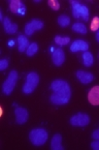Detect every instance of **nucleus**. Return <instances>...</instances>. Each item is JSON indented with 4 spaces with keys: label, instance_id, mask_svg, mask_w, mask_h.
<instances>
[{
    "label": "nucleus",
    "instance_id": "nucleus-4",
    "mask_svg": "<svg viewBox=\"0 0 99 150\" xmlns=\"http://www.w3.org/2000/svg\"><path fill=\"white\" fill-rule=\"evenodd\" d=\"M17 81H18V73L15 71H11L9 73L7 79L5 80V82L2 85V91L4 94L9 95L13 90L15 89V84H17Z\"/></svg>",
    "mask_w": 99,
    "mask_h": 150
},
{
    "label": "nucleus",
    "instance_id": "nucleus-8",
    "mask_svg": "<svg viewBox=\"0 0 99 150\" xmlns=\"http://www.w3.org/2000/svg\"><path fill=\"white\" fill-rule=\"evenodd\" d=\"M89 50V44L83 40H77L71 44L70 51L71 52H79V51H88Z\"/></svg>",
    "mask_w": 99,
    "mask_h": 150
},
{
    "label": "nucleus",
    "instance_id": "nucleus-25",
    "mask_svg": "<svg viewBox=\"0 0 99 150\" xmlns=\"http://www.w3.org/2000/svg\"><path fill=\"white\" fill-rule=\"evenodd\" d=\"M48 3V5H50V7H51L53 11H58V9L60 8V4H59V2H58L57 0H50Z\"/></svg>",
    "mask_w": 99,
    "mask_h": 150
},
{
    "label": "nucleus",
    "instance_id": "nucleus-28",
    "mask_svg": "<svg viewBox=\"0 0 99 150\" xmlns=\"http://www.w3.org/2000/svg\"><path fill=\"white\" fill-rule=\"evenodd\" d=\"M92 138L94 140H99V128H98V129H96V130H94V132H93Z\"/></svg>",
    "mask_w": 99,
    "mask_h": 150
},
{
    "label": "nucleus",
    "instance_id": "nucleus-23",
    "mask_svg": "<svg viewBox=\"0 0 99 150\" xmlns=\"http://www.w3.org/2000/svg\"><path fill=\"white\" fill-rule=\"evenodd\" d=\"M90 28H91V30L95 31V32H97V31L99 30V18L98 17H94V18H93V20L91 21Z\"/></svg>",
    "mask_w": 99,
    "mask_h": 150
},
{
    "label": "nucleus",
    "instance_id": "nucleus-3",
    "mask_svg": "<svg viewBox=\"0 0 99 150\" xmlns=\"http://www.w3.org/2000/svg\"><path fill=\"white\" fill-rule=\"evenodd\" d=\"M38 83H39V76L36 73H29L26 78V83L24 84L23 87V92L29 94V93L33 92V90L37 87Z\"/></svg>",
    "mask_w": 99,
    "mask_h": 150
},
{
    "label": "nucleus",
    "instance_id": "nucleus-7",
    "mask_svg": "<svg viewBox=\"0 0 99 150\" xmlns=\"http://www.w3.org/2000/svg\"><path fill=\"white\" fill-rule=\"evenodd\" d=\"M15 121L18 124H24L27 122L29 118V113L27 109L23 107H17L15 109Z\"/></svg>",
    "mask_w": 99,
    "mask_h": 150
},
{
    "label": "nucleus",
    "instance_id": "nucleus-10",
    "mask_svg": "<svg viewBox=\"0 0 99 150\" xmlns=\"http://www.w3.org/2000/svg\"><path fill=\"white\" fill-rule=\"evenodd\" d=\"M77 78L79 79V81L83 84H89L91 82L94 80V76L91 73H88V71H77V74H75Z\"/></svg>",
    "mask_w": 99,
    "mask_h": 150
},
{
    "label": "nucleus",
    "instance_id": "nucleus-24",
    "mask_svg": "<svg viewBox=\"0 0 99 150\" xmlns=\"http://www.w3.org/2000/svg\"><path fill=\"white\" fill-rule=\"evenodd\" d=\"M81 18L84 19L85 21L89 20V9L86 5H81Z\"/></svg>",
    "mask_w": 99,
    "mask_h": 150
},
{
    "label": "nucleus",
    "instance_id": "nucleus-6",
    "mask_svg": "<svg viewBox=\"0 0 99 150\" xmlns=\"http://www.w3.org/2000/svg\"><path fill=\"white\" fill-rule=\"evenodd\" d=\"M42 28H44V22L40 20H37V19H34V20L27 23L24 30L27 35H32L35 31L40 30V29H42Z\"/></svg>",
    "mask_w": 99,
    "mask_h": 150
},
{
    "label": "nucleus",
    "instance_id": "nucleus-20",
    "mask_svg": "<svg viewBox=\"0 0 99 150\" xmlns=\"http://www.w3.org/2000/svg\"><path fill=\"white\" fill-rule=\"evenodd\" d=\"M58 24L61 27H67L70 24V18L66 15H61L58 17Z\"/></svg>",
    "mask_w": 99,
    "mask_h": 150
},
{
    "label": "nucleus",
    "instance_id": "nucleus-19",
    "mask_svg": "<svg viewBox=\"0 0 99 150\" xmlns=\"http://www.w3.org/2000/svg\"><path fill=\"white\" fill-rule=\"evenodd\" d=\"M72 30L75 31V32H79V33H81V34H86L87 32H88V29H87V27L85 26L83 23H74V24L72 25Z\"/></svg>",
    "mask_w": 99,
    "mask_h": 150
},
{
    "label": "nucleus",
    "instance_id": "nucleus-27",
    "mask_svg": "<svg viewBox=\"0 0 99 150\" xmlns=\"http://www.w3.org/2000/svg\"><path fill=\"white\" fill-rule=\"evenodd\" d=\"M91 148H93L94 150H99V140H94L91 143Z\"/></svg>",
    "mask_w": 99,
    "mask_h": 150
},
{
    "label": "nucleus",
    "instance_id": "nucleus-31",
    "mask_svg": "<svg viewBox=\"0 0 99 150\" xmlns=\"http://www.w3.org/2000/svg\"><path fill=\"white\" fill-rule=\"evenodd\" d=\"M8 45H9V46H11V47H13V45H15V42H13V40H9Z\"/></svg>",
    "mask_w": 99,
    "mask_h": 150
},
{
    "label": "nucleus",
    "instance_id": "nucleus-14",
    "mask_svg": "<svg viewBox=\"0 0 99 150\" xmlns=\"http://www.w3.org/2000/svg\"><path fill=\"white\" fill-rule=\"evenodd\" d=\"M51 149L52 150H63V146H62V136L60 134H56L54 137L52 138L51 141Z\"/></svg>",
    "mask_w": 99,
    "mask_h": 150
},
{
    "label": "nucleus",
    "instance_id": "nucleus-26",
    "mask_svg": "<svg viewBox=\"0 0 99 150\" xmlns=\"http://www.w3.org/2000/svg\"><path fill=\"white\" fill-rule=\"evenodd\" d=\"M8 66V60L7 59H2L0 61V71H4Z\"/></svg>",
    "mask_w": 99,
    "mask_h": 150
},
{
    "label": "nucleus",
    "instance_id": "nucleus-11",
    "mask_svg": "<svg viewBox=\"0 0 99 150\" xmlns=\"http://www.w3.org/2000/svg\"><path fill=\"white\" fill-rule=\"evenodd\" d=\"M89 103L93 106H99V86H94L91 88L88 94Z\"/></svg>",
    "mask_w": 99,
    "mask_h": 150
},
{
    "label": "nucleus",
    "instance_id": "nucleus-21",
    "mask_svg": "<svg viewBox=\"0 0 99 150\" xmlns=\"http://www.w3.org/2000/svg\"><path fill=\"white\" fill-rule=\"evenodd\" d=\"M37 51H38L37 44H36V42H32V44H30V46L28 47V49H27L26 54L28 56H33L37 53Z\"/></svg>",
    "mask_w": 99,
    "mask_h": 150
},
{
    "label": "nucleus",
    "instance_id": "nucleus-16",
    "mask_svg": "<svg viewBox=\"0 0 99 150\" xmlns=\"http://www.w3.org/2000/svg\"><path fill=\"white\" fill-rule=\"evenodd\" d=\"M93 62H94V57H93L92 54L89 51L84 52V54H83V63H84V65L91 66Z\"/></svg>",
    "mask_w": 99,
    "mask_h": 150
},
{
    "label": "nucleus",
    "instance_id": "nucleus-29",
    "mask_svg": "<svg viewBox=\"0 0 99 150\" xmlns=\"http://www.w3.org/2000/svg\"><path fill=\"white\" fill-rule=\"evenodd\" d=\"M18 13H20V15H25V13H26V7H25L24 4H23L22 6H21V8L19 9Z\"/></svg>",
    "mask_w": 99,
    "mask_h": 150
},
{
    "label": "nucleus",
    "instance_id": "nucleus-1",
    "mask_svg": "<svg viewBox=\"0 0 99 150\" xmlns=\"http://www.w3.org/2000/svg\"><path fill=\"white\" fill-rule=\"evenodd\" d=\"M48 138V132L44 128H35L32 129L29 134L30 142L35 146H41L46 142Z\"/></svg>",
    "mask_w": 99,
    "mask_h": 150
},
{
    "label": "nucleus",
    "instance_id": "nucleus-9",
    "mask_svg": "<svg viewBox=\"0 0 99 150\" xmlns=\"http://www.w3.org/2000/svg\"><path fill=\"white\" fill-rule=\"evenodd\" d=\"M52 60H53V63L55 65H62L65 61V54H64L63 50L62 49H56L53 52V55H52Z\"/></svg>",
    "mask_w": 99,
    "mask_h": 150
},
{
    "label": "nucleus",
    "instance_id": "nucleus-18",
    "mask_svg": "<svg viewBox=\"0 0 99 150\" xmlns=\"http://www.w3.org/2000/svg\"><path fill=\"white\" fill-rule=\"evenodd\" d=\"M22 5H23V3L21 2L20 0H11V2H9V8H11V13H18L19 9L21 8Z\"/></svg>",
    "mask_w": 99,
    "mask_h": 150
},
{
    "label": "nucleus",
    "instance_id": "nucleus-22",
    "mask_svg": "<svg viewBox=\"0 0 99 150\" xmlns=\"http://www.w3.org/2000/svg\"><path fill=\"white\" fill-rule=\"evenodd\" d=\"M69 42H70V38H68V36H65V38H63V36H56L55 38V42L60 45V46L67 45Z\"/></svg>",
    "mask_w": 99,
    "mask_h": 150
},
{
    "label": "nucleus",
    "instance_id": "nucleus-30",
    "mask_svg": "<svg viewBox=\"0 0 99 150\" xmlns=\"http://www.w3.org/2000/svg\"><path fill=\"white\" fill-rule=\"evenodd\" d=\"M96 40H97V42H99V30L96 32Z\"/></svg>",
    "mask_w": 99,
    "mask_h": 150
},
{
    "label": "nucleus",
    "instance_id": "nucleus-17",
    "mask_svg": "<svg viewBox=\"0 0 99 150\" xmlns=\"http://www.w3.org/2000/svg\"><path fill=\"white\" fill-rule=\"evenodd\" d=\"M72 4V13L75 19H81V4L77 1H70Z\"/></svg>",
    "mask_w": 99,
    "mask_h": 150
},
{
    "label": "nucleus",
    "instance_id": "nucleus-5",
    "mask_svg": "<svg viewBox=\"0 0 99 150\" xmlns=\"http://www.w3.org/2000/svg\"><path fill=\"white\" fill-rule=\"evenodd\" d=\"M69 122L73 126L84 127V126H87L90 123V117H89L88 114H85V113H77L70 118Z\"/></svg>",
    "mask_w": 99,
    "mask_h": 150
},
{
    "label": "nucleus",
    "instance_id": "nucleus-12",
    "mask_svg": "<svg viewBox=\"0 0 99 150\" xmlns=\"http://www.w3.org/2000/svg\"><path fill=\"white\" fill-rule=\"evenodd\" d=\"M50 100H51L54 105L60 106V105L67 104V103L69 102V98H67V97L63 96V95H61V94H58V93L54 92L53 94L50 96Z\"/></svg>",
    "mask_w": 99,
    "mask_h": 150
},
{
    "label": "nucleus",
    "instance_id": "nucleus-13",
    "mask_svg": "<svg viewBox=\"0 0 99 150\" xmlns=\"http://www.w3.org/2000/svg\"><path fill=\"white\" fill-rule=\"evenodd\" d=\"M3 27H4V30L6 33L9 34H13L18 31V25L13 23L8 18H4L3 20Z\"/></svg>",
    "mask_w": 99,
    "mask_h": 150
},
{
    "label": "nucleus",
    "instance_id": "nucleus-15",
    "mask_svg": "<svg viewBox=\"0 0 99 150\" xmlns=\"http://www.w3.org/2000/svg\"><path fill=\"white\" fill-rule=\"evenodd\" d=\"M30 46L29 44V40L28 38H26L25 35H20L18 38V48H19V51L20 52H25L27 51V49L28 47Z\"/></svg>",
    "mask_w": 99,
    "mask_h": 150
},
{
    "label": "nucleus",
    "instance_id": "nucleus-2",
    "mask_svg": "<svg viewBox=\"0 0 99 150\" xmlns=\"http://www.w3.org/2000/svg\"><path fill=\"white\" fill-rule=\"evenodd\" d=\"M51 89L54 92L63 95V96L67 97V98H70L71 96L70 86L64 80H55V81H53L51 84Z\"/></svg>",
    "mask_w": 99,
    "mask_h": 150
}]
</instances>
